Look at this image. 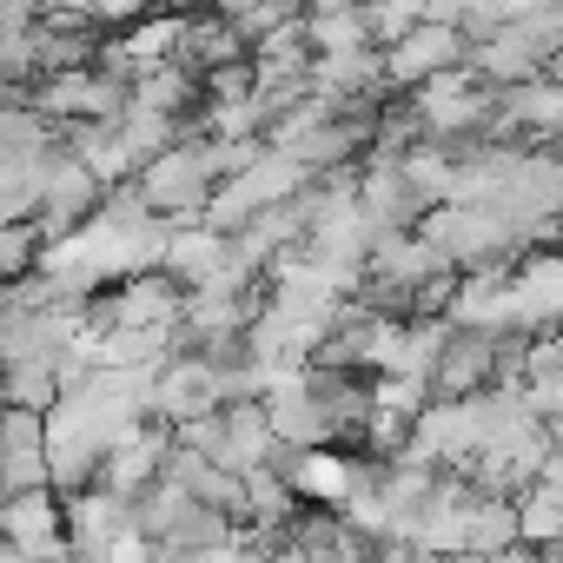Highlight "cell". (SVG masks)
I'll use <instances>...</instances> for the list:
<instances>
[{"mask_svg": "<svg viewBox=\"0 0 563 563\" xmlns=\"http://www.w3.org/2000/svg\"><path fill=\"white\" fill-rule=\"evenodd\" d=\"M173 286H186V292H199V286H212V278L225 272V232H212V225H179L173 232V245H166V265H159Z\"/></svg>", "mask_w": 563, "mask_h": 563, "instance_id": "obj_5", "label": "cell"}, {"mask_svg": "<svg viewBox=\"0 0 563 563\" xmlns=\"http://www.w3.org/2000/svg\"><path fill=\"white\" fill-rule=\"evenodd\" d=\"M27 107L47 120V126H107L126 113V80H113L100 60L93 67H74V74H47L34 80Z\"/></svg>", "mask_w": 563, "mask_h": 563, "instance_id": "obj_1", "label": "cell"}, {"mask_svg": "<svg viewBox=\"0 0 563 563\" xmlns=\"http://www.w3.org/2000/svg\"><path fill=\"white\" fill-rule=\"evenodd\" d=\"M372 563H451V556H424V550H405V543H378Z\"/></svg>", "mask_w": 563, "mask_h": 563, "instance_id": "obj_7", "label": "cell"}, {"mask_svg": "<svg viewBox=\"0 0 563 563\" xmlns=\"http://www.w3.org/2000/svg\"><path fill=\"white\" fill-rule=\"evenodd\" d=\"M0 543L34 563H67V497L54 484L0 497Z\"/></svg>", "mask_w": 563, "mask_h": 563, "instance_id": "obj_4", "label": "cell"}, {"mask_svg": "<svg viewBox=\"0 0 563 563\" xmlns=\"http://www.w3.org/2000/svg\"><path fill=\"white\" fill-rule=\"evenodd\" d=\"M306 47H312V60L378 54V47H372V21H365V8H312V14H306Z\"/></svg>", "mask_w": 563, "mask_h": 563, "instance_id": "obj_6", "label": "cell"}, {"mask_svg": "<svg viewBox=\"0 0 563 563\" xmlns=\"http://www.w3.org/2000/svg\"><path fill=\"white\" fill-rule=\"evenodd\" d=\"M484 391H504V339L451 325L444 352H438V372H431V398L457 405V398H484Z\"/></svg>", "mask_w": 563, "mask_h": 563, "instance_id": "obj_3", "label": "cell"}, {"mask_svg": "<svg viewBox=\"0 0 563 563\" xmlns=\"http://www.w3.org/2000/svg\"><path fill=\"white\" fill-rule=\"evenodd\" d=\"M457 67H471V41H464L451 21H438L431 8H424V21H418L398 47H385V87L405 93V100H411L418 87L457 74Z\"/></svg>", "mask_w": 563, "mask_h": 563, "instance_id": "obj_2", "label": "cell"}]
</instances>
